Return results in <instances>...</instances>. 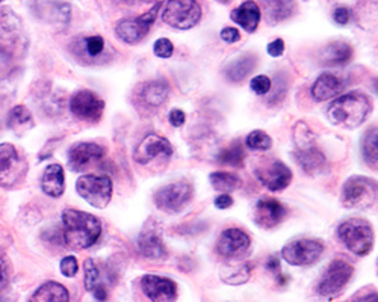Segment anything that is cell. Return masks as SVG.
I'll list each match as a JSON object with an SVG mask.
<instances>
[{
  "instance_id": "cell-26",
  "label": "cell",
  "mask_w": 378,
  "mask_h": 302,
  "mask_svg": "<svg viewBox=\"0 0 378 302\" xmlns=\"http://www.w3.org/2000/svg\"><path fill=\"white\" fill-rule=\"evenodd\" d=\"M29 302H70V295L62 284L49 281L37 289Z\"/></svg>"
},
{
  "instance_id": "cell-5",
  "label": "cell",
  "mask_w": 378,
  "mask_h": 302,
  "mask_svg": "<svg viewBox=\"0 0 378 302\" xmlns=\"http://www.w3.org/2000/svg\"><path fill=\"white\" fill-rule=\"evenodd\" d=\"M200 19L202 6L199 0H168L162 13V20L180 31L192 29Z\"/></svg>"
},
{
  "instance_id": "cell-41",
  "label": "cell",
  "mask_w": 378,
  "mask_h": 302,
  "mask_svg": "<svg viewBox=\"0 0 378 302\" xmlns=\"http://www.w3.org/2000/svg\"><path fill=\"white\" fill-rule=\"evenodd\" d=\"M77 269H79V264L73 255H68V257H66V259H62L61 272H62V275H64V277H68V278L75 277V275L77 273Z\"/></svg>"
},
{
  "instance_id": "cell-31",
  "label": "cell",
  "mask_w": 378,
  "mask_h": 302,
  "mask_svg": "<svg viewBox=\"0 0 378 302\" xmlns=\"http://www.w3.org/2000/svg\"><path fill=\"white\" fill-rule=\"evenodd\" d=\"M251 275V264H236V266H224L221 269L220 277L221 280L230 284V286H241V284H245L250 280Z\"/></svg>"
},
{
  "instance_id": "cell-54",
  "label": "cell",
  "mask_w": 378,
  "mask_h": 302,
  "mask_svg": "<svg viewBox=\"0 0 378 302\" xmlns=\"http://www.w3.org/2000/svg\"><path fill=\"white\" fill-rule=\"evenodd\" d=\"M0 2H3V0H0Z\"/></svg>"
},
{
  "instance_id": "cell-8",
  "label": "cell",
  "mask_w": 378,
  "mask_h": 302,
  "mask_svg": "<svg viewBox=\"0 0 378 302\" xmlns=\"http://www.w3.org/2000/svg\"><path fill=\"white\" fill-rule=\"evenodd\" d=\"M192 198V184L188 180H179L162 186L155 193L156 207L165 213H177Z\"/></svg>"
},
{
  "instance_id": "cell-48",
  "label": "cell",
  "mask_w": 378,
  "mask_h": 302,
  "mask_svg": "<svg viewBox=\"0 0 378 302\" xmlns=\"http://www.w3.org/2000/svg\"><path fill=\"white\" fill-rule=\"evenodd\" d=\"M354 302H378V292L372 289H368L365 292L362 290V293L356 296Z\"/></svg>"
},
{
  "instance_id": "cell-35",
  "label": "cell",
  "mask_w": 378,
  "mask_h": 302,
  "mask_svg": "<svg viewBox=\"0 0 378 302\" xmlns=\"http://www.w3.org/2000/svg\"><path fill=\"white\" fill-rule=\"evenodd\" d=\"M245 144L250 150L257 151H266L273 147V139L264 130H255L251 132L245 139Z\"/></svg>"
},
{
  "instance_id": "cell-20",
  "label": "cell",
  "mask_w": 378,
  "mask_h": 302,
  "mask_svg": "<svg viewBox=\"0 0 378 302\" xmlns=\"http://www.w3.org/2000/svg\"><path fill=\"white\" fill-rule=\"evenodd\" d=\"M232 20L236 24H239L242 29L248 33H253L262 19V13H260V8L253 0H247V2L242 3L241 6L235 8L230 14Z\"/></svg>"
},
{
  "instance_id": "cell-18",
  "label": "cell",
  "mask_w": 378,
  "mask_h": 302,
  "mask_svg": "<svg viewBox=\"0 0 378 302\" xmlns=\"http://www.w3.org/2000/svg\"><path fill=\"white\" fill-rule=\"evenodd\" d=\"M105 156V148L94 142H79L70 148L68 165L73 171L80 173L98 162Z\"/></svg>"
},
{
  "instance_id": "cell-33",
  "label": "cell",
  "mask_w": 378,
  "mask_h": 302,
  "mask_svg": "<svg viewBox=\"0 0 378 302\" xmlns=\"http://www.w3.org/2000/svg\"><path fill=\"white\" fill-rule=\"evenodd\" d=\"M209 180H211V184L213 186V189H217V191L224 192V193L235 191L238 186L241 184V180H239V177L236 174L226 173V171L212 173L209 175Z\"/></svg>"
},
{
  "instance_id": "cell-47",
  "label": "cell",
  "mask_w": 378,
  "mask_h": 302,
  "mask_svg": "<svg viewBox=\"0 0 378 302\" xmlns=\"http://www.w3.org/2000/svg\"><path fill=\"white\" fill-rule=\"evenodd\" d=\"M213 204H215V207H217V209L226 210V209L233 206V198L230 197L229 193H221V195H218L217 198H215Z\"/></svg>"
},
{
  "instance_id": "cell-50",
  "label": "cell",
  "mask_w": 378,
  "mask_h": 302,
  "mask_svg": "<svg viewBox=\"0 0 378 302\" xmlns=\"http://www.w3.org/2000/svg\"><path fill=\"white\" fill-rule=\"evenodd\" d=\"M10 62H11V56L8 55V53L2 47H0V73L10 67Z\"/></svg>"
},
{
  "instance_id": "cell-7",
  "label": "cell",
  "mask_w": 378,
  "mask_h": 302,
  "mask_svg": "<svg viewBox=\"0 0 378 302\" xmlns=\"http://www.w3.org/2000/svg\"><path fill=\"white\" fill-rule=\"evenodd\" d=\"M354 268L347 260H333L328 268L324 271L322 277L317 286V292L324 298H333L347 287L349 280L353 278Z\"/></svg>"
},
{
  "instance_id": "cell-11",
  "label": "cell",
  "mask_w": 378,
  "mask_h": 302,
  "mask_svg": "<svg viewBox=\"0 0 378 302\" xmlns=\"http://www.w3.org/2000/svg\"><path fill=\"white\" fill-rule=\"evenodd\" d=\"M26 174V162L13 144H0V186L14 188Z\"/></svg>"
},
{
  "instance_id": "cell-37",
  "label": "cell",
  "mask_w": 378,
  "mask_h": 302,
  "mask_svg": "<svg viewBox=\"0 0 378 302\" xmlns=\"http://www.w3.org/2000/svg\"><path fill=\"white\" fill-rule=\"evenodd\" d=\"M250 88H251V91H253L257 95H266V94H269V91H271L273 82L268 76L259 74V76H256L253 79V81H251Z\"/></svg>"
},
{
  "instance_id": "cell-45",
  "label": "cell",
  "mask_w": 378,
  "mask_h": 302,
  "mask_svg": "<svg viewBox=\"0 0 378 302\" xmlns=\"http://www.w3.org/2000/svg\"><path fill=\"white\" fill-rule=\"evenodd\" d=\"M221 40L226 41L229 44H233V42H238L241 40V33L238 29L235 28H224L221 31Z\"/></svg>"
},
{
  "instance_id": "cell-53",
  "label": "cell",
  "mask_w": 378,
  "mask_h": 302,
  "mask_svg": "<svg viewBox=\"0 0 378 302\" xmlns=\"http://www.w3.org/2000/svg\"><path fill=\"white\" fill-rule=\"evenodd\" d=\"M144 2H149V3H153V2H158V0H144Z\"/></svg>"
},
{
  "instance_id": "cell-42",
  "label": "cell",
  "mask_w": 378,
  "mask_h": 302,
  "mask_svg": "<svg viewBox=\"0 0 378 302\" xmlns=\"http://www.w3.org/2000/svg\"><path fill=\"white\" fill-rule=\"evenodd\" d=\"M8 284H10V264L0 257V292H2Z\"/></svg>"
},
{
  "instance_id": "cell-2",
  "label": "cell",
  "mask_w": 378,
  "mask_h": 302,
  "mask_svg": "<svg viewBox=\"0 0 378 302\" xmlns=\"http://www.w3.org/2000/svg\"><path fill=\"white\" fill-rule=\"evenodd\" d=\"M372 111L369 97L362 93L340 95L327 109V120L342 129H357L368 120Z\"/></svg>"
},
{
  "instance_id": "cell-3",
  "label": "cell",
  "mask_w": 378,
  "mask_h": 302,
  "mask_svg": "<svg viewBox=\"0 0 378 302\" xmlns=\"http://www.w3.org/2000/svg\"><path fill=\"white\" fill-rule=\"evenodd\" d=\"M338 236L347 250L358 257H365L371 253L375 242L374 230L363 218H351L342 222L338 228Z\"/></svg>"
},
{
  "instance_id": "cell-39",
  "label": "cell",
  "mask_w": 378,
  "mask_h": 302,
  "mask_svg": "<svg viewBox=\"0 0 378 302\" xmlns=\"http://www.w3.org/2000/svg\"><path fill=\"white\" fill-rule=\"evenodd\" d=\"M85 49L86 53L91 58L100 55L105 49V40L102 37H98V35H94V37H88L85 40Z\"/></svg>"
},
{
  "instance_id": "cell-52",
  "label": "cell",
  "mask_w": 378,
  "mask_h": 302,
  "mask_svg": "<svg viewBox=\"0 0 378 302\" xmlns=\"http://www.w3.org/2000/svg\"><path fill=\"white\" fill-rule=\"evenodd\" d=\"M217 2H218V3H222V5H226V3L230 2V0H217Z\"/></svg>"
},
{
  "instance_id": "cell-4",
  "label": "cell",
  "mask_w": 378,
  "mask_h": 302,
  "mask_svg": "<svg viewBox=\"0 0 378 302\" xmlns=\"http://www.w3.org/2000/svg\"><path fill=\"white\" fill-rule=\"evenodd\" d=\"M378 201V183L369 177L353 175L342 186L340 204L345 209L365 210Z\"/></svg>"
},
{
  "instance_id": "cell-24",
  "label": "cell",
  "mask_w": 378,
  "mask_h": 302,
  "mask_svg": "<svg viewBox=\"0 0 378 302\" xmlns=\"http://www.w3.org/2000/svg\"><path fill=\"white\" fill-rule=\"evenodd\" d=\"M353 58V47L347 42H331L328 46L322 47L319 51V59L324 65L330 67H338V65H345Z\"/></svg>"
},
{
  "instance_id": "cell-6",
  "label": "cell",
  "mask_w": 378,
  "mask_h": 302,
  "mask_svg": "<svg viewBox=\"0 0 378 302\" xmlns=\"http://www.w3.org/2000/svg\"><path fill=\"white\" fill-rule=\"evenodd\" d=\"M112 180L107 175H82L76 182L77 193L96 209H106L112 198Z\"/></svg>"
},
{
  "instance_id": "cell-28",
  "label": "cell",
  "mask_w": 378,
  "mask_h": 302,
  "mask_svg": "<svg viewBox=\"0 0 378 302\" xmlns=\"http://www.w3.org/2000/svg\"><path fill=\"white\" fill-rule=\"evenodd\" d=\"M294 0H265L266 19L271 24L287 20L294 14Z\"/></svg>"
},
{
  "instance_id": "cell-25",
  "label": "cell",
  "mask_w": 378,
  "mask_h": 302,
  "mask_svg": "<svg viewBox=\"0 0 378 302\" xmlns=\"http://www.w3.org/2000/svg\"><path fill=\"white\" fill-rule=\"evenodd\" d=\"M169 95V85L165 81H150L141 86L139 97L142 103L151 108H159L164 104Z\"/></svg>"
},
{
  "instance_id": "cell-22",
  "label": "cell",
  "mask_w": 378,
  "mask_h": 302,
  "mask_svg": "<svg viewBox=\"0 0 378 302\" xmlns=\"http://www.w3.org/2000/svg\"><path fill=\"white\" fill-rule=\"evenodd\" d=\"M41 189L49 197L59 198L66 191L64 168L58 164L49 165L41 177Z\"/></svg>"
},
{
  "instance_id": "cell-23",
  "label": "cell",
  "mask_w": 378,
  "mask_h": 302,
  "mask_svg": "<svg viewBox=\"0 0 378 302\" xmlns=\"http://www.w3.org/2000/svg\"><path fill=\"white\" fill-rule=\"evenodd\" d=\"M294 157L301 170L309 175H317L324 170V166L327 165L326 156H324L319 148H317V145L305 150H296Z\"/></svg>"
},
{
  "instance_id": "cell-14",
  "label": "cell",
  "mask_w": 378,
  "mask_h": 302,
  "mask_svg": "<svg viewBox=\"0 0 378 302\" xmlns=\"http://www.w3.org/2000/svg\"><path fill=\"white\" fill-rule=\"evenodd\" d=\"M70 111L79 120L98 121L105 111V102L93 91H77L70 100Z\"/></svg>"
},
{
  "instance_id": "cell-16",
  "label": "cell",
  "mask_w": 378,
  "mask_h": 302,
  "mask_svg": "<svg viewBox=\"0 0 378 302\" xmlns=\"http://www.w3.org/2000/svg\"><path fill=\"white\" fill-rule=\"evenodd\" d=\"M141 289L151 302H174L177 299V284L159 275H144Z\"/></svg>"
},
{
  "instance_id": "cell-1",
  "label": "cell",
  "mask_w": 378,
  "mask_h": 302,
  "mask_svg": "<svg viewBox=\"0 0 378 302\" xmlns=\"http://www.w3.org/2000/svg\"><path fill=\"white\" fill-rule=\"evenodd\" d=\"M62 237L71 250L82 251L93 246L102 235V224L91 213L67 209L62 213Z\"/></svg>"
},
{
  "instance_id": "cell-12",
  "label": "cell",
  "mask_w": 378,
  "mask_h": 302,
  "mask_svg": "<svg viewBox=\"0 0 378 302\" xmlns=\"http://www.w3.org/2000/svg\"><path fill=\"white\" fill-rule=\"evenodd\" d=\"M251 246V237L241 228H227L220 235L218 242L215 245L217 251L224 259H241Z\"/></svg>"
},
{
  "instance_id": "cell-21",
  "label": "cell",
  "mask_w": 378,
  "mask_h": 302,
  "mask_svg": "<svg viewBox=\"0 0 378 302\" xmlns=\"http://www.w3.org/2000/svg\"><path fill=\"white\" fill-rule=\"evenodd\" d=\"M139 253L151 260H160L167 257V250L156 228H146L138 239Z\"/></svg>"
},
{
  "instance_id": "cell-51",
  "label": "cell",
  "mask_w": 378,
  "mask_h": 302,
  "mask_svg": "<svg viewBox=\"0 0 378 302\" xmlns=\"http://www.w3.org/2000/svg\"><path fill=\"white\" fill-rule=\"evenodd\" d=\"M266 268L274 273H278L280 272V262H278L277 257H271V259H269L266 263Z\"/></svg>"
},
{
  "instance_id": "cell-40",
  "label": "cell",
  "mask_w": 378,
  "mask_h": 302,
  "mask_svg": "<svg viewBox=\"0 0 378 302\" xmlns=\"http://www.w3.org/2000/svg\"><path fill=\"white\" fill-rule=\"evenodd\" d=\"M153 51H155V55L158 58L167 59V58H169L171 55H173L174 46H173V42H171L168 38H159L155 42V47H153Z\"/></svg>"
},
{
  "instance_id": "cell-49",
  "label": "cell",
  "mask_w": 378,
  "mask_h": 302,
  "mask_svg": "<svg viewBox=\"0 0 378 302\" xmlns=\"http://www.w3.org/2000/svg\"><path fill=\"white\" fill-rule=\"evenodd\" d=\"M91 293L94 295V298L100 302H105L107 299V290L103 284H98V286Z\"/></svg>"
},
{
  "instance_id": "cell-36",
  "label": "cell",
  "mask_w": 378,
  "mask_h": 302,
  "mask_svg": "<svg viewBox=\"0 0 378 302\" xmlns=\"http://www.w3.org/2000/svg\"><path fill=\"white\" fill-rule=\"evenodd\" d=\"M84 268H85V287L88 292H93L98 284H100V272H98V268L91 259H88L85 262Z\"/></svg>"
},
{
  "instance_id": "cell-29",
  "label": "cell",
  "mask_w": 378,
  "mask_h": 302,
  "mask_svg": "<svg viewBox=\"0 0 378 302\" xmlns=\"http://www.w3.org/2000/svg\"><path fill=\"white\" fill-rule=\"evenodd\" d=\"M256 58L253 55H245L235 59L227 65L224 74L229 79L230 82H241L255 70L256 67Z\"/></svg>"
},
{
  "instance_id": "cell-13",
  "label": "cell",
  "mask_w": 378,
  "mask_h": 302,
  "mask_svg": "<svg viewBox=\"0 0 378 302\" xmlns=\"http://www.w3.org/2000/svg\"><path fill=\"white\" fill-rule=\"evenodd\" d=\"M255 175L266 189L273 192L286 189L292 182V171L280 161H269L259 165L255 170Z\"/></svg>"
},
{
  "instance_id": "cell-43",
  "label": "cell",
  "mask_w": 378,
  "mask_h": 302,
  "mask_svg": "<svg viewBox=\"0 0 378 302\" xmlns=\"http://www.w3.org/2000/svg\"><path fill=\"white\" fill-rule=\"evenodd\" d=\"M333 19H335V22L340 26H345L348 24L349 19H351V11L349 8L347 6H339L335 10V13H333Z\"/></svg>"
},
{
  "instance_id": "cell-17",
  "label": "cell",
  "mask_w": 378,
  "mask_h": 302,
  "mask_svg": "<svg viewBox=\"0 0 378 302\" xmlns=\"http://www.w3.org/2000/svg\"><path fill=\"white\" fill-rule=\"evenodd\" d=\"M286 207L274 198H262L256 202L253 210L255 224L264 230L277 227L286 218Z\"/></svg>"
},
{
  "instance_id": "cell-34",
  "label": "cell",
  "mask_w": 378,
  "mask_h": 302,
  "mask_svg": "<svg viewBox=\"0 0 378 302\" xmlns=\"http://www.w3.org/2000/svg\"><path fill=\"white\" fill-rule=\"evenodd\" d=\"M294 141L296 150H305L315 147V135L304 121H298L294 127Z\"/></svg>"
},
{
  "instance_id": "cell-38",
  "label": "cell",
  "mask_w": 378,
  "mask_h": 302,
  "mask_svg": "<svg viewBox=\"0 0 378 302\" xmlns=\"http://www.w3.org/2000/svg\"><path fill=\"white\" fill-rule=\"evenodd\" d=\"M286 91H287L286 77H283V74H277V84L274 88V93L269 95L268 102L271 104H278L283 100V97L286 95Z\"/></svg>"
},
{
  "instance_id": "cell-9",
  "label": "cell",
  "mask_w": 378,
  "mask_h": 302,
  "mask_svg": "<svg viewBox=\"0 0 378 302\" xmlns=\"http://www.w3.org/2000/svg\"><path fill=\"white\" fill-rule=\"evenodd\" d=\"M324 253V244L317 239H295L282 250L283 259L292 266H310L317 263Z\"/></svg>"
},
{
  "instance_id": "cell-30",
  "label": "cell",
  "mask_w": 378,
  "mask_h": 302,
  "mask_svg": "<svg viewBox=\"0 0 378 302\" xmlns=\"http://www.w3.org/2000/svg\"><path fill=\"white\" fill-rule=\"evenodd\" d=\"M8 127L14 130L15 133L22 135L23 132L29 130L33 127V120H32V113L29 109L23 104L15 106V108L11 109L10 115H8Z\"/></svg>"
},
{
  "instance_id": "cell-15",
  "label": "cell",
  "mask_w": 378,
  "mask_h": 302,
  "mask_svg": "<svg viewBox=\"0 0 378 302\" xmlns=\"http://www.w3.org/2000/svg\"><path fill=\"white\" fill-rule=\"evenodd\" d=\"M171 154H173V147H171L169 141L151 133V135L144 138L137 148H135L133 159L135 162L141 165H149L159 157L169 159Z\"/></svg>"
},
{
  "instance_id": "cell-44",
  "label": "cell",
  "mask_w": 378,
  "mask_h": 302,
  "mask_svg": "<svg viewBox=\"0 0 378 302\" xmlns=\"http://www.w3.org/2000/svg\"><path fill=\"white\" fill-rule=\"evenodd\" d=\"M266 51H268V55L273 56V58L282 56L283 51H285V41L282 38H277V40L271 41L268 44Z\"/></svg>"
},
{
  "instance_id": "cell-27",
  "label": "cell",
  "mask_w": 378,
  "mask_h": 302,
  "mask_svg": "<svg viewBox=\"0 0 378 302\" xmlns=\"http://www.w3.org/2000/svg\"><path fill=\"white\" fill-rule=\"evenodd\" d=\"M360 150L365 164L371 170H378V127H371L365 132Z\"/></svg>"
},
{
  "instance_id": "cell-19",
  "label": "cell",
  "mask_w": 378,
  "mask_h": 302,
  "mask_svg": "<svg viewBox=\"0 0 378 302\" xmlns=\"http://www.w3.org/2000/svg\"><path fill=\"white\" fill-rule=\"evenodd\" d=\"M345 88V81L331 73L321 74L312 85V97L317 102H327L333 97L339 95Z\"/></svg>"
},
{
  "instance_id": "cell-46",
  "label": "cell",
  "mask_w": 378,
  "mask_h": 302,
  "mask_svg": "<svg viewBox=\"0 0 378 302\" xmlns=\"http://www.w3.org/2000/svg\"><path fill=\"white\" fill-rule=\"evenodd\" d=\"M169 122L173 124L174 127H182L185 121H186V115L183 111H180V109H173L169 112Z\"/></svg>"
},
{
  "instance_id": "cell-32",
  "label": "cell",
  "mask_w": 378,
  "mask_h": 302,
  "mask_svg": "<svg viewBox=\"0 0 378 302\" xmlns=\"http://www.w3.org/2000/svg\"><path fill=\"white\" fill-rule=\"evenodd\" d=\"M244 157H245L244 147H242L239 141H235L217 156V162L224 166L241 168L244 166Z\"/></svg>"
},
{
  "instance_id": "cell-10",
  "label": "cell",
  "mask_w": 378,
  "mask_h": 302,
  "mask_svg": "<svg viewBox=\"0 0 378 302\" xmlns=\"http://www.w3.org/2000/svg\"><path fill=\"white\" fill-rule=\"evenodd\" d=\"M160 8H162V3L158 2L149 13L137 17V19L121 20L115 28L116 37L128 44H137L142 41L147 37V33L150 32L153 23L156 22V17L159 14Z\"/></svg>"
}]
</instances>
